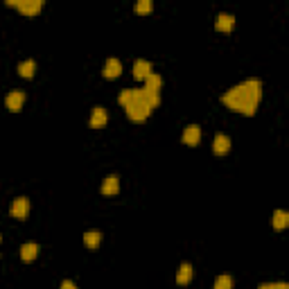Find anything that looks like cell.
Here are the masks:
<instances>
[{"label": "cell", "mask_w": 289, "mask_h": 289, "mask_svg": "<svg viewBox=\"0 0 289 289\" xmlns=\"http://www.w3.org/2000/svg\"><path fill=\"white\" fill-rule=\"evenodd\" d=\"M262 99V81L260 79H244L239 84H235L233 88H228L221 95V102L235 113L242 115H253L260 106Z\"/></svg>", "instance_id": "obj_1"}, {"label": "cell", "mask_w": 289, "mask_h": 289, "mask_svg": "<svg viewBox=\"0 0 289 289\" xmlns=\"http://www.w3.org/2000/svg\"><path fill=\"white\" fill-rule=\"evenodd\" d=\"M117 102L122 104V108L126 111V115L133 122H142L152 115V111L158 106L161 102V93L142 88H124L117 97Z\"/></svg>", "instance_id": "obj_2"}, {"label": "cell", "mask_w": 289, "mask_h": 289, "mask_svg": "<svg viewBox=\"0 0 289 289\" xmlns=\"http://www.w3.org/2000/svg\"><path fill=\"white\" fill-rule=\"evenodd\" d=\"M7 5L16 7L25 16H34V14H39L43 9V0H7Z\"/></svg>", "instance_id": "obj_3"}, {"label": "cell", "mask_w": 289, "mask_h": 289, "mask_svg": "<svg viewBox=\"0 0 289 289\" xmlns=\"http://www.w3.org/2000/svg\"><path fill=\"white\" fill-rule=\"evenodd\" d=\"M9 212H12L14 219H25L27 212H30V201H27L25 197H18L12 201V208H9Z\"/></svg>", "instance_id": "obj_4"}, {"label": "cell", "mask_w": 289, "mask_h": 289, "mask_svg": "<svg viewBox=\"0 0 289 289\" xmlns=\"http://www.w3.org/2000/svg\"><path fill=\"white\" fill-rule=\"evenodd\" d=\"M5 102H7L9 111L18 113L23 108V104H25V93H23V90H12V93L7 95V99H5Z\"/></svg>", "instance_id": "obj_5"}, {"label": "cell", "mask_w": 289, "mask_h": 289, "mask_svg": "<svg viewBox=\"0 0 289 289\" xmlns=\"http://www.w3.org/2000/svg\"><path fill=\"white\" fill-rule=\"evenodd\" d=\"M122 72V63H120V59H115V57H111V59H106V63H104V70H102V75L106 77V79H115L117 75Z\"/></svg>", "instance_id": "obj_6"}, {"label": "cell", "mask_w": 289, "mask_h": 289, "mask_svg": "<svg viewBox=\"0 0 289 289\" xmlns=\"http://www.w3.org/2000/svg\"><path fill=\"white\" fill-rule=\"evenodd\" d=\"M215 27L219 32H230L235 27V16L233 14H226V12H221V14H217V21H215Z\"/></svg>", "instance_id": "obj_7"}, {"label": "cell", "mask_w": 289, "mask_h": 289, "mask_svg": "<svg viewBox=\"0 0 289 289\" xmlns=\"http://www.w3.org/2000/svg\"><path fill=\"white\" fill-rule=\"evenodd\" d=\"M230 149V138L226 133H217L215 140H212V152L217 154V156H221V154H226Z\"/></svg>", "instance_id": "obj_8"}, {"label": "cell", "mask_w": 289, "mask_h": 289, "mask_svg": "<svg viewBox=\"0 0 289 289\" xmlns=\"http://www.w3.org/2000/svg\"><path fill=\"white\" fill-rule=\"evenodd\" d=\"M199 140H201V129H199L197 124L185 126V131H183V142L190 144V147H194V144H197Z\"/></svg>", "instance_id": "obj_9"}, {"label": "cell", "mask_w": 289, "mask_h": 289, "mask_svg": "<svg viewBox=\"0 0 289 289\" xmlns=\"http://www.w3.org/2000/svg\"><path fill=\"white\" fill-rule=\"evenodd\" d=\"M152 75V63L144 61V59H138V61L133 63V77L135 79H147V77Z\"/></svg>", "instance_id": "obj_10"}, {"label": "cell", "mask_w": 289, "mask_h": 289, "mask_svg": "<svg viewBox=\"0 0 289 289\" xmlns=\"http://www.w3.org/2000/svg\"><path fill=\"white\" fill-rule=\"evenodd\" d=\"M36 257H39V244H36V242L23 244V246H21V260L32 262V260H36Z\"/></svg>", "instance_id": "obj_11"}, {"label": "cell", "mask_w": 289, "mask_h": 289, "mask_svg": "<svg viewBox=\"0 0 289 289\" xmlns=\"http://www.w3.org/2000/svg\"><path fill=\"white\" fill-rule=\"evenodd\" d=\"M120 192V179L117 176H106L102 181V194H117Z\"/></svg>", "instance_id": "obj_12"}, {"label": "cell", "mask_w": 289, "mask_h": 289, "mask_svg": "<svg viewBox=\"0 0 289 289\" xmlns=\"http://www.w3.org/2000/svg\"><path fill=\"white\" fill-rule=\"evenodd\" d=\"M271 224H273L275 230H282L289 226V212L287 210H275L273 217H271Z\"/></svg>", "instance_id": "obj_13"}, {"label": "cell", "mask_w": 289, "mask_h": 289, "mask_svg": "<svg viewBox=\"0 0 289 289\" xmlns=\"http://www.w3.org/2000/svg\"><path fill=\"white\" fill-rule=\"evenodd\" d=\"M190 280H192V266H190L188 262H183V264L176 269V282H179V284H188Z\"/></svg>", "instance_id": "obj_14"}, {"label": "cell", "mask_w": 289, "mask_h": 289, "mask_svg": "<svg viewBox=\"0 0 289 289\" xmlns=\"http://www.w3.org/2000/svg\"><path fill=\"white\" fill-rule=\"evenodd\" d=\"M106 111H104L102 106H95V111H93V115H90V126L93 129H99V126H104L106 124Z\"/></svg>", "instance_id": "obj_15"}, {"label": "cell", "mask_w": 289, "mask_h": 289, "mask_svg": "<svg viewBox=\"0 0 289 289\" xmlns=\"http://www.w3.org/2000/svg\"><path fill=\"white\" fill-rule=\"evenodd\" d=\"M144 88H147V90H154V93H161V88H163V77L156 75V72H152V75L144 79Z\"/></svg>", "instance_id": "obj_16"}, {"label": "cell", "mask_w": 289, "mask_h": 289, "mask_svg": "<svg viewBox=\"0 0 289 289\" xmlns=\"http://www.w3.org/2000/svg\"><path fill=\"white\" fill-rule=\"evenodd\" d=\"M99 242H102V233H99V230H88V233H84V244L88 248L99 246Z\"/></svg>", "instance_id": "obj_17"}, {"label": "cell", "mask_w": 289, "mask_h": 289, "mask_svg": "<svg viewBox=\"0 0 289 289\" xmlns=\"http://www.w3.org/2000/svg\"><path fill=\"white\" fill-rule=\"evenodd\" d=\"M34 72H36V61L27 59V61L18 63V75H21V77H32Z\"/></svg>", "instance_id": "obj_18"}, {"label": "cell", "mask_w": 289, "mask_h": 289, "mask_svg": "<svg viewBox=\"0 0 289 289\" xmlns=\"http://www.w3.org/2000/svg\"><path fill=\"white\" fill-rule=\"evenodd\" d=\"M215 289H233V278L230 275H219V278L215 280Z\"/></svg>", "instance_id": "obj_19"}, {"label": "cell", "mask_w": 289, "mask_h": 289, "mask_svg": "<svg viewBox=\"0 0 289 289\" xmlns=\"http://www.w3.org/2000/svg\"><path fill=\"white\" fill-rule=\"evenodd\" d=\"M152 0H138V3H135V12L138 14H149L152 12Z\"/></svg>", "instance_id": "obj_20"}, {"label": "cell", "mask_w": 289, "mask_h": 289, "mask_svg": "<svg viewBox=\"0 0 289 289\" xmlns=\"http://www.w3.org/2000/svg\"><path fill=\"white\" fill-rule=\"evenodd\" d=\"M257 289H289V284L282 282V280H280V282H262Z\"/></svg>", "instance_id": "obj_21"}, {"label": "cell", "mask_w": 289, "mask_h": 289, "mask_svg": "<svg viewBox=\"0 0 289 289\" xmlns=\"http://www.w3.org/2000/svg\"><path fill=\"white\" fill-rule=\"evenodd\" d=\"M61 289H77V284L72 282V280H63V282H61Z\"/></svg>", "instance_id": "obj_22"}]
</instances>
